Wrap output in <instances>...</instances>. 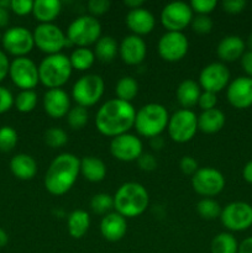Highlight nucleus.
<instances>
[{
  "label": "nucleus",
  "mask_w": 252,
  "mask_h": 253,
  "mask_svg": "<svg viewBox=\"0 0 252 253\" xmlns=\"http://www.w3.org/2000/svg\"><path fill=\"white\" fill-rule=\"evenodd\" d=\"M225 114L220 109H210L205 110L198 116V130H200L204 133H216L224 127Z\"/></svg>",
  "instance_id": "a878e982"
},
{
  "label": "nucleus",
  "mask_w": 252,
  "mask_h": 253,
  "mask_svg": "<svg viewBox=\"0 0 252 253\" xmlns=\"http://www.w3.org/2000/svg\"><path fill=\"white\" fill-rule=\"evenodd\" d=\"M190 26H192V30L195 34L207 35L211 32L214 24H212V20L208 15H198V16L193 17Z\"/></svg>",
  "instance_id": "ea45409f"
},
{
  "label": "nucleus",
  "mask_w": 252,
  "mask_h": 253,
  "mask_svg": "<svg viewBox=\"0 0 252 253\" xmlns=\"http://www.w3.org/2000/svg\"><path fill=\"white\" fill-rule=\"evenodd\" d=\"M0 40H1V35H0Z\"/></svg>",
  "instance_id": "680f3d73"
},
{
  "label": "nucleus",
  "mask_w": 252,
  "mask_h": 253,
  "mask_svg": "<svg viewBox=\"0 0 252 253\" xmlns=\"http://www.w3.org/2000/svg\"><path fill=\"white\" fill-rule=\"evenodd\" d=\"M193 12H198L199 15H208L216 7V0H192L190 2Z\"/></svg>",
  "instance_id": "a19ab883"
},
{
  "label": "nucleus",
  "mask_w": 252,
  "mask_h": 253,
  "mask_svg": "<svg viewBox=\"0 0 252 253\" xmlns=\"http://www.w3.org/2000/svg\"><path fill=\"white\" fill-rule=\"evenodd\" d=\"M192 187L203 197H215L225 188V178L220 170L211 167L199 168L192 175Z\"/></svg>",
  "instance_id": "f8f14e48"
},
{
  "label": "nucleus",
  "mask_w": 252,
  "mask_h": 253,
  "mask_svg": "<svg viewBox=\"0 0 252 253\" xmlns=\"http://www.w3.org/2000/svg\"><path fill=\"white\" fill-rule=\"evenodd\" d=\"M221 210L222 209L219 203L210 199V198H204L197 204L198 214L205 220H214L216 217H220Z\"/></svg>",
  "instance_id": "72a5a7b5"
},
{
  "label": "nucleus",
  "mask_w": 252,
  "mask_h": 253,
  "mask_svg": "<svg viewBox=\"0 0 252 253\" xmlns=\"http://www.w3.org/2000/svg\"><path fill=\"white\" fill-rule=\"evenodd\" d=\"M193 10L184 1L168 2L161 11V22L166 30L172 32H182L192 24Z\"/></svg>",
  "instance_id": "ddd939ff"
},
{
  "label": "nucleus",
  "mask_w": 252,
  "mask_h": 253,
  "mask_svg": "<svg viewBox=\"0 0 252 253\" xmlns=\"http://www.w3.org/2000/svg\"><path fill=\"white\" fill-rule=\"evenodd\" d=\"M101 37V25L96 17L91 15H83L77 17L69 24L67 30V39L69 43L78 47H88L96 43Z\"/></svg>",
  "instance_id": "423d86ee"
},
{
  "label": "nucleus",
  "mask_w": 252,
  "mask_h": 253,
  "mask_svg": "<svg viewBox=\"0 0 252 253\" xmlns=\"http://www.w3.org/2000/svg\"><path fill=\"white\" fill-rule=\"evenodd\" d=\"M168 121L169 115L167 109L161 104L150 103L138 109L133 127L143 137L153 138L160 136L167 128Z\"/></svg>",
  "instance_id": "20e7f679"
},
{
  "label": "nucleus",
  "mask_w": 252,
  "mask_h": 253,
  "mask_svg": "<svg viewBox=\"0 0 252 253\" xmlns=\"http://www.w3.org/2000/svg\"><path fill=\"white\" fill-rule=\"evenodd\" d=\"M114 209L124 217H136L146 211L150 203L148 192L136 182L124 183L114 195Z\"/></svg>",
  "instance_id": "7ed1b4c3"
},
{
  "label": "nucleus",
  "mask_w": 252,
  "mask_h": 253,
  "mask_svg": "<svg viewBox=\"0 0 252 253\" xmlns=\"http://www.w3.org/2000/svg\"><path fill=\"white\" fill-rule=\"evenodd\" d=\"M10 21L9 10L6 7H0V27L7 26Z\"/></svg>",
  "instance_id": "5fc2aeb1"
},
{
  "label": "nucleus",
  "mask_w": 252,
  "mask_h": 253,
  "mask_svg": "<svg viewBox=\"0 0 252 253\" xmlns=\"http://www.w3.org/2000/svg\"><path fill=\"white\" fill-rule=\"evenodd\" d=\"M90 208L95 214L106 215L114 208V198L105 193L95 194L90 200Z\"/></svg>",
  "instance_id": "e433bc0d"
},
{
  "label": "nucleus",
  "mask_w": 252,
  "mask_h": 253,
  "mask_svg": "<svg viewBox=\"0 0 252 253\" xmlns=\"http://www.w3.org/2000/svg\"><path fill=\"white\" fill-rule=\"evenodd\" d=\"M237 253H252V236L245 239L239 245V252Z\"/></svg>",
  "instance_id": "603ef678"
},
{
  "label": "nucleus",
  "mask_w": 252,
  "mask_h": 253,
  "mask_svg": "<svg viewBox=\"0 0 252 253\" xmlns=\"http://www.w3.org/2000/svg\"><path fill=\"white\" fill-rule=\"evenodd\" d=\"M119 54L124 63L128 66H138L142 63L143 59L147 54V46L142 37L136 36V35H128L124 37L119 46Z\"/></svg>",
  "instance_id": "6ab92c4d"
},
{
  "label": "nucleus",
  "mask_w": 252,
  "mask_h": 253,
  "mask_svg": "<svg viewBox=\"0 0 252 253\" xmlns=\"http://www.w3.org/2000/svg\"><path fill=\"white\" fill-rule=\"evenodd\" d=\"M200 85L193 79H185L177 88V100L184 109L193 108L198 104L200 98Z\"/></svg>",
  "instance_id": "cd10ccee"
},
{
  "label": "nucleus",
  "mask_w": 252,
  "mask_h": 253,
  "mask_svg": "<svg viewBox=\"0 0 252 253\" xmlns=\"http://www.w3.org/2000/svg\"><path fill=\"white\" fill-rule=\"evenodd\" d=\"M241 67L247 77L252 78V51H246L241 57Z\"/></svg>",
  "instance_id": "8fccbe9b"
},
{
  "label": "nucleus",
  "mask_w": 252,
  "mask_h": 253,
  "mask_svg": "<svg viewBox=\"0 0 252 253\" xmlns=\"http://www.w3.org/2000/svg\"><path fill=\"white\" fill-rule=\"evenodd\" d=\"M7 242H9V236H7V234L5 232V230H2L1 227H0V249L6 246Z\"/></svg>",
  "instance_id": "4d7b16f0"
},
{
  "label": "nucleus",
  "mask_w": 252,
  "mask_h": 253,
  "mask_svg": "<svg viewBox=\"0 0 252 253\" xmlns=\"http://www.w3.org/2000/svg\"><path fill=\"white\" fill-rule=\"evenodd\" d=\"M119 53V46L115 39L111 36H103L96 41L94 54L96 58L104 63H109L113 61Z\"/></svg>",
  "instance_id": "c756f323"
},
{
  "label": "nucleus",
  "mask_w": 252,
  "mask_h": 253,
  "mask_svg": "<svg viewBox=\"0 0 252 253\" xmlns=\"http://www.w3.org/2000/svg\"><path fill=\"white\" fill-rule=\"evenodd\" d=\"M242 177L247 183L252 184V161L247 162L242 169Z\"/></svg>",
  "instance_id": "864d4df0"
},
{
  "label": "nucleus",
  "mask_w": 252,
  "mask_h": 253,
  "mask_svg": "<svg viewBox=\"0 0 252 253\" xmlns=\"http://www.w3.org/2000/svg\"><path fill=\"white\" fill-rule=\"evenodd\" d=\"M10 62L6 54L2 51H0V82L4 81L6 76L9 74Z\"/></svg>",
  "instance_id": "3c124183"
},
{
  "label": "nucleus",
  "mask_w": 252,
  "mask_h": 253,
  "mask_svg": "<svg viewBox=\"0 0 252 253\" xmlns=\"http://www.w3.org/2000/svg\"><path fill=\"white\" fill-rule=\"evenodd\" d=\"M43 109L52 119L64 118L71 110V99L63 89H48L43 95Z\"/></svg>",
  "instance_id": "aec40b11"
},
{
  "label": "nucleus",
  "mask_w": 252,
  "mask_h": 253,
  "mask_svg": "<svg viewBox=\"0 0 252 253\" xmlns=\"http://www.w3.org/2000/svg\"><path fill=\"white\" fill-rule=\"evenodd\" d=\"M115 93L118 99L123 101L131 103V100L136 98L138 93V84L135 78L132 77H123L118 81L115 86Z\"/></svg>",
  "instance_id": "473e14b6"
},
{
  "label": "nucleus",
  "mask_w": 252,
  "mask_h": 253,
  "mask_svg": "<svg viewBox=\"0 0 252 253\" xmlns=\"http://www.w3.org/2000/svg\"><path fill=\"white\" fill-rule=\"evenodd\" d=\"M226 98L234 108L247 109L252 105V78L237 77L227 85Z\"/></svg>",
  "instance_id": "a211bd4d"
},
{
  "label": "nucleus",
  "mask_w": 252,
  "mask_h": 253,
  "mask_svg": "<svg viewBox=\"0 0 252 253\" xmlns=\"http://www.w3.org/2000/svg\"><path fill=\"white\" fill-rule=\"evenodd\" d=\"M44 142L51 148L63 147L68 142V135L59 127H51L44 132Z\"/></svg>",
  "instance_id": "4c0bfd02"
},
{
  "label": "nucleus",
  "mask_w": 252,
  "mask_h": 253,
  "mask_svg": "<svg viewBox=\"0 0 252 253\" xmlns=\"http://www.w3.org/2000/svg\"><path fill=\"white\" fill-rule=\"evenodd\" d=\"M124 5L127 6L130 10L140 9V7L143 6V1L142 0H125V1H124Z\"/></svg>",
  "instance_id": "6e6d98bb"
},
{
  "label": "nucleus",
  "mask_w": 252,
  "mask_h": 253,
  "mask_svg": "<svg viewBox=\"0 0 252 253\" xmlns=\"http://www.w3.org/2000/svg\"><path fill=\"white\" fill-rule=\"evenodd\" d=\"M246 46L249 47V51H252V34L250 35V36H249V39H247Z\"/></svg>",
  "instance_id": "052dcab7"
},
{
  "label": "nucleus",
  "mask_w": 252,
  "mask_h": 253,
  "mask_svg": "<svg viewBox=\"0 0 252 253\" xmlns=\"http://www.w3.org/2000/svg\"><path fill=\"white\" fill-rule=\"evenodd\" d=\"M127 231V222L124 216L118 212H109L104 215L100 221L101 236L110 242H118L123 239Z\"/></svg>",
  "instance_id": "4be33fe9"
},
{
  "label": "nucleus",
  "mask_w": 252,
  "mask_h": 253,
  "mask_svg": "<svg viewBox=\"0 0 252 253\" xmlns=\"http://www.w3.org/2000/svg\"><path fill=\"white\" fill-rule=\"evenodd\" d=\"M14 96L9 89L0 86V114H4L11 109L14 105Z\"/></svg>",
  "instance_id": "a18cd8bd"
},
{
  "label": "nucleus",
  "mask_w": 252,
  "mask_h": 253,
  "mask_svg": "<svg viewBox=\"0 0 252 253\" xmlns=\"http://www.w3.org/2000/svg\"><path fill=\"white\" fill-rule=\"evenodd\" d=\"M125 21L128 29L133 32V35L140 37L143 35L151 34L156 25L153 14L145 7L130 10L126 15Z\"/></svg>",
  "instance_id": "412c9836"
},
{
  "label": "nucleus",
  "mask_w": 252,
  "mask_h": 253,
  "mask_svg": "<svg viewBox=\"0 0 252 253\" xmlns=\"http://www.w3.org/2000/svg\"><path fill=\"white\" fill-rule=\"evenodd\" d=\"M157 49L161 58L166 62H178L188 53L189 42L183 32L167 31L161 36Z\"/></svg>",
  "instance_id": "2eb2a0df"
},
{
  "label": "nucleus",
  "mask_w": 252,
  "mask_h": 253,
  "mask_svg": "<svg viewBox=\"0 0 252 253\" xmlns=\"http://www.w3.org/2000/svg\"><path fill=\"white\" fill-rule=\"evenodd\" d=\"M10 0H0V7H6L9 9L10 7Z\"/></svg>",
  "instance_id": "bf43d9fd"
},
{
  "label": "nucleus",
  "mask_w": 252,
  "mask_h": 253,
  "mask_svg": "<svg viewBox=\"0 0 252 253\" xmlns=\"http://www.w3.org/2000/svg\"><path fill=\"white\" fill-rule=\"evenodd\" d=\"M69 61L73 69L86 71L95 62V54H94V51L89 49L88 47H78L72 52Z\"/></svg>",
  "instance_id": "2f4dec72"
},
{
  "label": "nucleus",
  "mask_w": 252,
  "mask_h": 253,
  "mask_svg": "<svg viewBox=\"0 0 252 253\" xmlns=\"http://www.w3.org/2000/svg\"><path fill=\"white\" fill-rule=\"evenodd\" d=\"M2 47L7 53L17 57H26L35 47L34 35L22 26L10 27L1 37Z\"/></svg>",
  "instance_id": "4468645a"
},
{
  "label": "nucleus",
  "mask_w": 252,
  "mask_h": 253,
  "mask_svg": "<svg viewBox=\"0 0 252 253\" xmlns=\"http://www.w3.org/2000/svg\"><path fill=\"white\" fill-rule=\"evenodd\" d=\"M17 143V132L11 126L0 127V151L10 152L15 148Z\"/></svg>",
  "instance_id": "58836bf2"
},
{
  "label": "nucleus",
  "mask_w": 252,
  "mask_h": 253,
  "mask_svg": "<svg viewBox=\"0 0 252 253\" xmlns=\"http://www.w3.org/2000/svg\"><path fill=\"white\" fill-rule=\"evenodd\" d=\"M62 10V2L59 0H36L34 1L35 19L40 24H52L58 17Z\"/></svg>",
  "instance_id": "393cba45"
},
{
  "label": "nucleus",
  "mask_w": 252,
  "mask_h": 253,
  "mask_svg": "<svg viewBox=\"0 0 252 253\" xmlns=\"http://www.w3.org/2000/svg\"><path fill=\"white\" fill-rule=\"evenodd\" d=\"M20 113H31L37 105V94L34 90H21L14 100Z\"/></svg>",
  "instance_id": "c9c22d12"
},
{
  "label": "nucleus",
  "mask_w": 252,
  "mask_h": 253,
  "mask_svg": "<svg viewBox=\"0 0 252 253\" xmlns=\"http://www.w3.org/2000/svg\"><path fill=\"white\" fill-rule=\"evenodd\" d=\"M179 168L184 174L188 175H193L198 169H199V168H198V162L194 158L190 157V156H184V157H182V160H180L179 162Z\"/></svg>",
  "instance_id": "09e8293b"
},
{
  "label": "nucleus",
  "mask_w": 252,
  "mask_h": 253,
  "mask_svg": "<svg viewBox=\"0 0 252 253\" xmlns=\"http://www.w3.org/2000/svg\"><path fill=\"white\" fill-rule=\"evenodd\" d=\"M10 169L11 173L21 180H30L36 175L37 163L34 157L25 153L14 156L10 161Z\"/></svg>",
  "instance_id": "b1692460"
},
{
  "label": "nucleus",
  "mask_w": 252,
  "mask_h": 253,
  "mask_svg": "<svg viewBox=\"0 0 252 253\" xmlns=\"http://www.w3.org/2000/svg\"><path fill=\"white\" fill-rule=\"evenodd\" d=\"M81 173V160L72 153H61L49 165L44 174V188L52 195H63L71 190Z\"/></svg>",
  "instance_id": "f03ea898"
},
{
  "label": "nucleus",
  "mask_w": 252,
  "mask_h": 253,
  "mask_svg": "<svg viewBox=\"0 0 252 253\" xmlns=\"http://www.w3.org/2000/svg\"><path fill=\"white\" fill-rule=\"evenodd\" d=\"M217 104V96L215 93L211 91H203L200 94L199 101H198V105L202 109L203 111L210 110V109H215Z\"/></svg>",
  "instance_id": "c03bdc74"
},
{
  "label": "nucleus",
  "mask_w": 252,
  "mask_h": 253,
  "mask_svg": "<svg viewBox=\"0 0 252 253\" xmlns=\"http://www.w3.org/2000/svg\"><path fill=\"white\" fill-rule=\"evenodd\" d=\"M136 110L133 105L120 99H110L99 108L95 126L99 132L108 137L127 133L135 125Z\"/></svg>",
  "instance_id": "f257e3e1"
},
{
  "label": "nucleus",
  "mask_w": 252,
  "mask_h": 253,
  "mask_svg": "<svg viewBox=\"0 0 252 253\" xmlns=\"http://www.w3.org/2000/svg\"><path fill=\"white\" fill-rule=\"evenodd\" d=\"M32 35H34L35 46L47 53V56L61 53L67 44H71L67 39V35L62 31L61 27L54 24L37 25Z\"/></svg>",
  "instance_id": "6e6552de"
},
{
  "label": "nucleus",
  "mask_w": 252,
  "mask_h": 253,
  "mask_svg": "<svg viewBox=\"0 0 252 253\" xmlns=\"http://www.w3.org/2000/svg\"><path fill=\"white\" fill-rule=\"evenodd\" d=\"M88 10L91 14V16H100L110 9V1L109 0H90L88 1Z\"/></svg>",
  "instance_id": "37998d69"
},
{
  "label": "nucleus",
  "mask_w": 252,
  "mask_h": 253,
  "mask_svg": "<svg viewBox=\"0 0 252 253\" xmlns=\"http://www.w3.org/2000/svg\"><path fill=\"white\" fill-rule=\"evenodd\" d=\"M105 90L104 79L98 74H85L74 83L72 98L79 106L89 108L98 103Z\"/></svg>",
  "instance_id": "0eeeda50"
},
{
  "label": "nucleus",
  "mask_w": 252,
  "mask_h": 253,
  "mask_svg": "<svg viewBox=\"0 0 252 253\" xmlns=\"http://www.w3.org/2000/svg\"><path fill=\"white\" fill-rule=\"evenodd\" d=\"M81 173L89 182L99 183L105 178L106 166L100 158L85 156L81 160Z\"/></svg>",
  "instance_id": "bb28decb"
},
{
  "label": "nucleus",
  "mask_w": 252,
  "mask_h": 253,
  "mask_svg": "<svg viewBox=\"0 0 252 253\" xmlns=\"http://www.w3.org/2000/svg\"><path fill=\"white\" fill-rule=\"evenodd\" d=\"M246 48L244 40L236 35L224 37L216 47V54L222 62H235L241 59Z\"/></svg>",
  "instance_id": "5701e85b"
},
{
  "label": "nucleus",
  "mask_w": 252,
  "mask_h": 253,
  "mask_svg": "<svg viewBox=\"0 0 252 253\" xmlns=\"http://www.w3.org/2000/svg\"><path fill=\"white\" fill-rule=\"evenodd\" d=\"M72 71L71 61L66 54H48L39 66L40 82L48 89H59L69 81Z\"/></svg>",
  "instance_id": "39448f33"
},
{
  "label": "nucleus",
  "mask_w": 252,
  "mask_h": 253,
  "mask_svg": "<svg viewBox=\"0 0 252 253\" xmlns=\"http://www.w3.org/2000/svg\"><path fill=\"white\" fill-rule=\"evenodd\" d=\"M167 130L174 142H189L198 131V116L189 109H180L169 118Z\"/></svg>",
  "instance_id": "1a4fd4ad"
},
{
  "label": "nucleus",
  "mask_w": 252,
  "mask_h": 253,
  "mask_svg": "<svg viewBox=\"0 0 252 253\" xmlns=\"http://www.w3.org/2000/svg\"><path fill=\"white\" fill-rule=\"evenodd\" d=\"M9 76L12 83L22 90H32L39 84V67L27 57H17L10 63Z\"/></svg>",
  "instance_id": "9b49d317"
},
{
  "label": "nucleus",
  "mask_w": 252,
  "mask_h": 253,
  "mask_svg": "<svg viewBox=\"0 0 252 253\" xmlns=\"http://www.w3.org/2000/svg\"><path fill=\"white\" fill-rule=\"evenodd\" d=\"M247 2L245 0H224L221 2V6L225 12L227 14H240L242 10L246 7Z\"/></svg>",
  "instance_id": "49530a36"
},
{
  "label": "nucleus",
  "mask_w": 252,
  "mask_h": 253,
  "mask_svg": "<svg viewBox=\"0 0 252 253\" xmlns=\"http://www.w3.org/2000/svg\"><path fill=\"white\" fill-rule=\"evenodd\" d=\"M220 220L230 231H245L252 226V207L245 202L230 203L221 210Z\"/></svg>",
  "instance_id": "9d476101"
},
{
  "label": "nucleus",
  "mask_w": 252,
  "mask_h": 253,
  "mask_svg": "<svg viewBox=\"0 0 252 253\" xmlns=\"http://www.w3.org/2000/svg\"><path fill=\"white\" fill-rule=\"evenodd\" d=\"M90 217L84 210H74L67 220V229L73 239H82L88 232Z\"/></svg>",
  "instance_id": "c85d7f7f"
},
{
  "label": "nucleus",
  "mask_w": 252,
  "mask_h": 253,
  "mask_svg": "<svg viewBox=\"0 0 252 253\" xmlns=\"http://www.w3.org/2000/svg\"><path fill=\"white\" fill-rule=\"evenodd\" d=\"M239 242L236 237L230 232H220L211 240L210 251L211 253H237Z\"/></svg>",
  "instance_id": "7c9ffc66"
},
{
  "label": "nucleus",
  "mask_w": 252,
  "mask_h": 253,
  "mask_svg": "<svg viewBox=\"0 0 252 253\" xmlns=\"http://www.w3.org/2000/svg\"><path fill=\"white\" fill-rule=\"evenodd\" d=\"M89 119V114L86 108L76 105L74 108H71V110L67 114V123L69 127L73 130H81L86 125Z\"/></svg>",
  "instance_id": "f704fd0d"
},
{
  "label": "nucleus",
  "mask_w": 252,
  "mask_h": 253,
  "mask_svg": "<svg viewBox=\"0 0 252 253\" xmlns=\"http://www.w3.org/2000/svg\"><path fill=\"white\" fill-rule=\"evenodd\" d=\"M110 153L121 162L137 161L142 155V142L137 136L128 132L116 136L110 142Z\"/></svg>",
  "instance_id": "f3484780"
},
{
  "label": "nucleus",
  "mask_w": 252,
  "mask_h": 253,
  "mask_svg": "<svg viewBox=\"0 0 252 253\" xmlns=\"http://www.w3.org/2000/svg\"><path fill=\"white\" fill-rule=\"evenodd\" d=\"M151 146H152L155 150H161L163 146V140L160 137V136L151 138Z\"/></svg>",
  "instance_id": "13d9d810"
},
{
  "label": "nucleus",
  "mask_w": 252,
  "mask_h": 253,
  "mask_svg": "<svg viewBox=\"0 0 252 253\" xmlns=\"http://www.w3.org/2000/svg\"><path fill=\"white\" fill-rule=\"evenodd\" d=\"M10 9L19 16H26L32 12L34 1L31 0H12L10 2Z\"/></svg>",
  "instance_id": "79ce46f5"
},
{
  "label": "nucleus",
  "mask_w": 252,
  "mask_h": 253,
  "mask_svg": "<svg viewBox=\"0 0 252 253\" xmlns=\"http://www.w3.org/2000/svg\"><path fill=\"white\" fill-rule=\"evenodd\" d=\"M138 167L146 172H151L157 167V161H156L155 156L151 153H142L137 160Z\"/></svg>",
  "instance_id": "de8ad7c7"
},
{
  "label": "nucleus",
  "mask_w": 252,
  "mask_h": 253,
  "mask_svg": "<svg viewBox=\"0 0 252 253\" xmlns=\"http://www.w3.org/2000/svg\"><path fill=\"white\" fill-rule=\"evenodd\" d=\"M230 84V71L221 62H212L202 69L199 85L204 91L219 93Z\"/></svg>",
  "instance_id": "dca6fc26"
}]
</instances>
